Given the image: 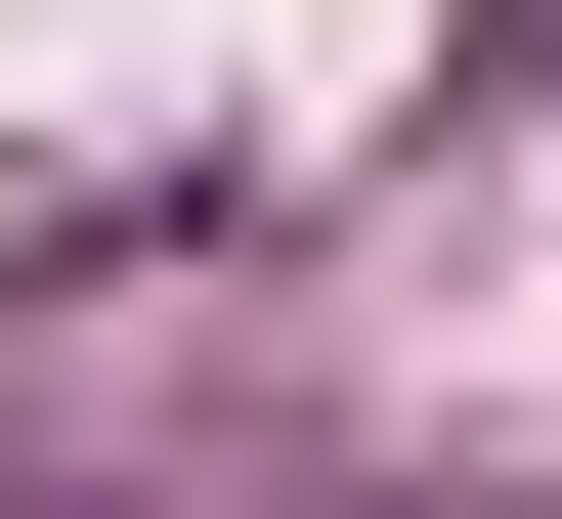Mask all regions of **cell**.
Here are the masks:
<instances>
[{"label": "cell", "instance_id": "1", "mask_svg": "<svg viewBox=\"0 0 562 519\" xmlns=\"http://www.w3.org/2000/svg\"><path fill=\"white\" fill-rule=\"evenodd\" d=\"M519 44H562V0H476V87H519Z\"/></svg>", "mask_w": 562, "mask_h": 519}]
</instances>
